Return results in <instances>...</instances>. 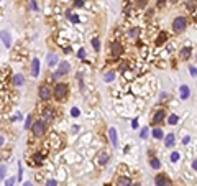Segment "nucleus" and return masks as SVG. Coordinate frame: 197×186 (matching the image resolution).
Here are the masks:
<instances>
[{
    "label": "nucleus",
    "instance_id": "obj_1",
    "mask_svg": "<svg viewBox=\"0 0 197 186\" xmlns=\"http://www.w3.org/2000/svg\"><path fill=\"white\" fill-rule=\"evenodd\" d=\"M67 94H69V86L66 82H56V86L53 89V97L58 102H64L67 99Z\"/></svg>",
    "mask_w": 197,
    "mask_h": 186
},
{
    "label": "nucleus",
    "instance_id": "obj_2",
    "mask_svg": "<svg viewBox=\"0 0 197 186\" xmlns=\"http://www.w3.org/2000/svg\"><path fill=\"white\" fill-rule=\"evenodd\" d=\"M46 130H48V122L45 119H38L33 122L31 125V133L36 137V138H41L46 135Z\"/></svg>",
    "mask_w": 197,
    "mask_h": 186
},
{
    "label": "nucleus",
    "instance_id": "obj_3",
    "mask_svg": "<svg viewBox=\"0 0 197 186\" xmlns=\"http://www.w3.org/2000/svg\"><path fill=\"white\" fill-rule=\"evenodd\" d=\"M186 28H187V18L186 17H176L172 20V30L176 33H182Z\"/></svg>",
    "mask_w": 197,
    "mask_h": 186
},
{
    "label": "nucleus",
    "instance_id": "obj_4",
    "mask_svg": "<svg viewBox=\"0 0 197 186\" xmlns=\"http://www.w3.org/2000/svg\"><path fill=\"white\" fill-rule=\"evenodd\" d=\"M154 185L156 186H172V181L168 175H164V173H158L156 178H154Z\"/></svg>",
    "mask_w": 197,
    "mask_h": 186
},
{
    "label": "nucleus",
    "instance_id": "obj_5",
    "mask_svg": "<svg viewBox=\"0 0 197 186\" xmlns=\"http://www.w3.org/2000/svg\"><path fill=\"white\" fill-rule=\"evenodd\" d=\"M38 94H39V99L41 100H49L53 97V91L49 89V86H46V84H41V86H39Z\"/></svg>",
    "mask_w": 197,
    "mask_h": 186
},
{
    "label": "nucleus",
    "instance_id": "obj_6",
    "mask_svg": "<svg viewBox=\"0 0 197 186\" xmlns=\"http://www.w3.org/2000/svg\"><path fill=\"white\" fill-rule=\"evenodd\" d=\"M123 53V45L120 43V41H112L110 45V54L113 58H118L120 54Z\"/></svg>",
    "mask_w": 197,
    "mask_h": 186
},
{
    "label": "nucleus",
    "instance_id": "obj_7",
    "mask_svg": "<svg viewBox=\"0 0 197 186\" xmlns=\"http://www.w3.org/2000/svg\"><path fill=\"white\" fill-rule=\"evenodd\" d=\"M164 119H166V110H164V109H158L156 112L153 114V125L163 124Z\"/></svg>",
    "mask_w": 197,
    "mask_h": 186
},
{
    "label": "nucleus",
    "instance_id": "obj_8",
    "mask_svg": "<svg viewBox=\"0 0 197 186\" xmlns=\"http://www.w3.org/2000/svg\"><path fill=\"white\" fill-rule=\"evenodd\" d=\"M45 160H46V155L45 153H39V152H35L31 155V160H30V165H43L45 163Z\"/></svg>",
    "mask_w": 197,
    "mask_h": 186
},
{
    "label": "nucleus",
    "instance_id": "obj_9",
    "mask_svg": "<svg viewBox=\"0 0 197 186\" xmlns=\"http://www.w3.org/2000/svg\"><path fill=\"white\" fill-rule=\"evenodd\" d=\"M108 160H110V155L107 152H98L97 157H95V161H97L98 166H105L108 163Z\"/></svg>",
    "mask_w": 197,
    "mask_h": 186
},
{
    "label": "nucleus",
    "instance_id": "obj_10",
    "mask_svg": "<svg viewBox=\"0 0 197 186\" xmlns=\"http://www.w3.org/2000/svg\"><path fill=\"white\" fill-rule=\"evenodd\" d=\"M41 114H43V117H41V119H45L46 122H51V120H54V115H56L53 107H45Z\"/></svg>",
    "mask_w": 197,
    "mask_h": 186
},
{
    "label": "nucleus",
    "instance_id": "obj_11",
    "mask_svg": "<svg viewBox=\"0 0 197 186\" xmlns=\"http://www.w3.org/2000/svg\"><path fill=\"white\" fill-rule=\"evenodd\" d=\"M108 140H110V143L113 148H117L118 147V137H117V130L113 128V127H110L108 128Z\"/></svg>",
    "mask_w": 197,
    "mask_h": 186
},
{
    "label": "nucleus",
    "instance_id": "obj_12",
    "mask_svg": "<svg viewBox=\"0 0 197 186\" xmlns=\"http://www.w3.org/2000/svg\"><path fill=\"white\" fill-rule=\"evenodd\" d=\"M69 63H67V61H61V63H59V68H58V73H56V76H63V74H67L69 73Z\"/></svg>",
    "mask_w": 197,
    "mask_h": 186
},
{
    "label": "nucleus",
    "instance_id": "obj_13",
    "mask_svg": "<svg viewBox=\"0 0 197 186\" xmlns=\"http://www.w3.org/2000/svg\"><path fill=\"white\" fill-rule=\"evenodd\" d=\"M190 54H192V48L184 46V48H181V51H179V58H181L182 61H187L190 58Z\"/></svg>",
    "mask_w": 197,
    "mask_h": 186
},
{
    "label": "nucleus",
    "instance_id": "obj_14",
    "mask_svg": "<svg viewBox=\"0 0 197 186\" xmlns=\"http://www.w3.org/2000/svg\"><path fill=\"white\" fill-rule=\"evenodd\" d=\"M0 38H2V41H3V45H5L7 48L12 46V36H10L8 31H0Z\"/></svg>",
    "mask_w": 197,
    "mask_h": 186
},
{
    "label": "nucleus",
    "instance_id": "obj_15",
    "mask_svg": "<svg viewBox=\"0 0 197 186\" xmlns=\"http://www.w3.org/2000/svg\"><path fill=\"white\" fill-rule=\"evenodd\" d=\"M39 74V60L38 58H33V63H31V76L33 78H38Z\"/></svg>",
    "mask_w": 197,
    "mask_h": 186
},
{
    "label": "nucleus",
    "instance_id": "obj_16",
    "mask_svg": "<svg viewBox=\"0 0 197 186\" xmlns=\"http://www.w3.org/2000/svg\"><path fill=\"white\" fill-rule=\"evenodd\" d=\"M115 186H131V179L128 176H125V175L123 176H118Z\"/></svg>",
    "mask_w": 197,
    "mask_h": 186
},
{
    "label": "nucleus",
    "instance_id": "obj_17",
    "mask_svg": "<svg viewBox=\"0 0 197 186\" xmlns=\"http://www.w3.org/2000/svg\"><path fill=\"white\" fill-rule=\"evenodd\" d=\"M174 142H176V137H174V133H168V135L164 137V147H168V148L174 147Z\"/></svg>",
    "mask_w": 197,
    "mask_h": 186
},
{
    "label": "nucleus",
    "instance_id": "obj_18",
    "mask_svg": "<svg viewBox=\"0 0 197 186\" xmlns=\"http://www.w3.org/2000/svg\"><path fill=\"white\" fill-rule=\"evenodd\" d=\"M179 94H181V99H189V96H190V89L189 86H186V84H182L181 86V89H179Z\"/></svg>",
    "mask_w": 197,
    "mask_h": 186
},
{
    "label": "nucleus",
    "instance_id": "obj_19",
    "mask_svg": "<svg viewBox=\"0 0 197 186\" xmlns=\"http://www.w3.org/2000/svg\"><path fill=\"white\" fill-rule=\"evenodd\" d=\"M12 81H13V86H23V82H25V78H23L21 74H15Z\"/></svg>",
    "mask_w": 197,
    "mask_h": 186
},
{
    "label": "nucleus",
    "instance_id": "obj_20",
    "mask_svg": "<svg viewBox=\"0 0 197 186\" xmlns=\"http://www.w3.org/2000/svg\"><path fill=\"white\" fill-rule=\"evenodd\" d=\"M56 64H58V56L56 54H48V66L54 68Z\"/></svg>",
    "mask_w": 197,
    "mask_h": 186
},
{
    "label": "nucleus",
    "instance_id": "obj_21",
    "mask_svg": "<svg viewBox=\"0 0 197 186\" xmlns=\"http://www.w3.org/2000/svg\"><path fill=\"white\" fill-rule=\"evenodd\" d=\"M151 133H153V137H154V138H156V140H161V138H163V137H164V132H163V130H161V128H158V127H154V128H153V132H151Z\"/></svg>",
    "mask_w": 197,
    "mask_h": 186
},
{
    "label": "nucleus",
    "instance_id": "obj_22",
    "mask_svg": "<svg viewBox=\"0 0 197 186\" xmlns=\"http://www.w3.org/2000/svg\"><path fill=\"white\" fill-rule=\"evenodd\" d=\"M150 166L153 170H159V168H161V161H159L156 157H153V158L150 160Z\"/></svg>",
    "mask_w": 197,
    "mask_h": 186
},
{
    "label": "nucleus",
    "instance_id": "obj_23",
    "mask_svg": "<svg viewBox=\"0 0 197 186\" xmlns=\"http://www.w3.org/2000/svg\"><path fill=\"white\" fill-rule=\"evenodd\" d=\"M166 40H168V35L164 33V31H161V33L158 35V38H156V45L159 46V45H163Z\"/></svg>",
    "mask_w": 197,
    "mask_h": 186
},
{
    "label": "nucleus",
    "instance_id": "obj_24",
    "mask_svg": "<svg viewBox=\"0 0 197 186\" xmlns=\"http://www.w3.org/2000/svg\"><path fill=\"white\" fill-rule=\"evenodd\" d=\"M128 35H130L131 38H138V36H140V28H136V27L130 28V31H128Z\"/></svg>",
    "mask_w": 197,
    "mask_h": 186
},
{
    "label": "nucleus",
    "instance_id": "obj_25",
    "mask_svg": "<svg viewBox=\"0 0 197 186\" xmlns=\"http://www.w3.org/2000/svg\"><path fill=\"white\" fill-rule=\"evenodd\" d=\"M92 46H94V50H95V51H98V50H100V40H98L97 36H95V38H92Z\"/></svg>",
    "mask_w": 197,
    "mask_h": 186
},
{
    "label": "nucleus",
    "instance_id": "obj_26",
    "mask_svg": "<svg viewBox=\"0 0 197 186\" xmlns=\"http://www.w3.org/2000/svg\"><path fill=\"white\" fill-rule=\"evenodd\" d=\"M177 120H179V117H177L176 114H171V115H169V119H168V122H169L171 125H176V124H177Z\"/></svg>",
    "mask_w": 197,
    "mask_h": 186
},
{
    "label": "nucleus",
    "instance_id": "obj_27",
    "mask_svg": "<svg viewBox=\"0 0 197 186\" xmlns=\"http://www.w3.org/2000/svg\"><path fill=\"white\" fill-rule=\"evenodd\" d=\"M67 17H69V20L72 21V23H79V17L76 13H71V12H67Z\"/></svg>",
    "mask_w": 197,
    "mask_h": 186
},
{
    "label": "nucleus",
    "instance_id": "obj_28",
    "mask_svg": "<svg viewBox=\"0 0 197 186\" xmlns=\"http://www.w3.org/2000/svg\"><path fill=\"white\" fill-rule=\"evenodd\" d=\"M113 78H115V74L110 71V73H107L104 76V81H105V82H112V81H113Z\"/></svg>",
    "mask_w": 197,
    "mask_h": 186
},
{
    "label": "nucleus",
    "instance_id": "obj_29",
    "mask_svg": "<svg viewBox=\"0 0 197 186\" xmlns=\"http://www.w3.org/2000/svg\"><path fill=\"white\" fill-rule=\"evenodd\" d=\"M5 175H7V165H0V181L5 178Z\"/></svg>",
    "mask_w": 197,
    "mask_h": 186
},
{
    "label": "nucleus",
    "instance_id": "obj_30",
    "mask_svg": "<svg viewBox=\"0 0 197 186\" xmlns=\"http://www.w3.org/2000/svg\"><path fill=\"white\" fill-rule=\"evenodd\" d=\"M31 120H33V114H30L26 117V122H25V128H31Z\"/></svg>",
    "mask_w": 197,
    "mask_h": 186
},
{
    "label": "nucleus",
    "instance_id": "obj_31",
    "mask_svg": "<svg viewBox=\"0 0 197 186\" xmlns=\"http://www.w3.org/2000/svg\"><path fill=\"white\" fill-rule=\"evenodd\" d=\"M71 115L72 117H79V115H81V110H79L77 107H72L71 109Z\"/></svg>",
    "mask_w": 197,
    "mask_h": 186
},
{
    "label": "nucleus",
    "instance_id": "obj_32",
    "mask_svg": "<svg viewBox=\"0 0 197 186\" xmlns=\"http://www.w3.org/2000/svg\"><path fill=\"white\" fill-rule=\"evenodd\" d=\"M177 160H179V153L172 152V153H171V161H177Z\"/></svg>",
    "mask_w": 197,
    "mask_h": 186
},
{
    "label": "nucleus",
    "instance_id": "obj_33",
    "mask_svg": "<svg viewBox=\"0 0 197 186\" xmlns=\"http://www.w3.org/2000/svg\"><path fill=\"white\" fill-rule=\"evenodd\" d=\"M46 186H58V181H56V179H48V181H46Z\"/></svg>",
    "mask_w": 197,
    "mask_h": 186
},
{
    "label": "nucleus",
    "instance_id": "obj_34",
    "mask_svg": "<svg viewBox=\"0 0 197 186\" xmlns=\"http://www.w3.org/2000/svg\"><path fill=\"white\" fill-rule=\"evenodd\" d=\"M140 137H141V138H146V137H148V128H146V127H144L143 130H141V133H140Z\"/></svg>",
    "mask_w": 197,
    "mask_h": 186
},
{
    "label": "nucleus",
    "instance_id": "obj_35",
    "mask_svg": "<svg viewBox=\"0 0 197 186\" xmlns=\"http://www.w3.org/2000/svg\"><path fill=\"white\" fill-rule=\"evenodd\" d=\"M21 176H23V168H21V163H18V179L21 181Z\"/></svg>",
    "mask_w": 197,
    "mask_h": 186
},
{
    "label": "nucleus",
    "instance_id": "obj_36",
    "mask_svg": "<svg viewBox=\"0 0 197 186\" xmlns=\"http://www.w3.org/2000/svg\"><path fill=\"white\" fill-rule=\"evenodd\" d=\"M79 58H81V60H84V58H85V50H84V48H81V50H79Z\"/></svg>",
    "mask_w": 197,
    "mask_h": 186
},
{
    "label": "nucleus",
    "instance_id": "obj_37",
    "mask_svg": "<svg viewBox=\"0 0 197 186\" xmlns=\"http://www.w3.org/2000/svg\"><path fill=\"white\" fill-rule=\"evenodd\" d=\"M15 181H17L15 178H8V179H7V185L5 186H13V183H15Z\"/></svg>",
    "mask_w": 197,
    "mask_h": 186
},
{
    "label": "nucleus",
    "instance_id": "obj_38",
    "mask_svg": "<svg viewBox=\"0 0 197 186\" xmlns=\"http://www.w3.org/2000/svg\"><path fill=\"white\" fill-rule=\"evenodd\" d=\"M30 7H31L33 10H38V3H36L35 0H31V2H30Z\"/></svg>",
    "mask_w": 197,
    "mask_h": 186
},
{
    "label": "nucleus",
    "instance_id": "obj_39",
    "mask_svg": "<svg viewBox=\"0 0 197 186\" xmlns=\"http://www.w3.org/2000/svg\"><path fill=\"white\" fill-rule=\"evenodd\" d=\"M189 73H190V76H197V69L190 66V68H189Z\"/></svg>",
    "mask_w": 197,
    "mask_h": 186
},
{
    "label": "nucleus",
    "instance_id": "obj_40",
    "mask_svg": "<svg viewBox=\"0 0 197 186\" xmlns=\"http://www.w3.org/2000/svg\"><path fill=\"white\" fill-rule=\"evenodd\" d=\"M186 5H187L189 10H192V8H194V2H192V0H187V3H186Z\"/></svg>",
    "mask_w": 197,
    "mask_h": 186
},
{
    "label": "nucleus",
    "instance_id": "obj_41",
    "mask_svg": "<svg viewBox=\"0 0 197 186\" xmlns=\"http://www.w3.org/2000/svg\"><path fill=\"white\" fill-rule=\"evenodd\" d=\"M192 168L197 171V160H194V161H192Z\"/></svg>",
    "mask_w": 197,
    "mask_h": 186
},
{
    "label": "nucleus",
    "instance_id": "obj_42",
    "mask_svg": "<svg viewBox=\"0 0 197 186\" xmlns=\"http://www.w3.org/2000/svg\"><path fill=\"white\" fill-rule=\"evenodd\" d=\"M3 143H5V138H3V137L0 135V147H3Z\"/></svg>",
    "mask_w": 197,
    "mask_h": 186
},
{
    "label": "nucleus",
    "instance_id": "obj_43",
    "mask_svg": "<svg viewBox=\"0 0 197 186\" xmlns=\"http://www.w3.org/2000/svg\"><path fill=\"white\" fill-rule=\"evenodd\" d=\"M131 127H133V128H136V127H138V122H136V120H133V122H131Z\"/></svg>",
    "mask_w": 197,
    "mask_h": 186
},
{
    "label": "nucleus",
    "instance_id": "obj_44",
    "mask_svg": "<svg viewBox=\"0 0 197 186\" xmlns=\"http://www.w3.org/2000/svg\"><path fill=\"white\" fill-rule=\"evenodd\" d=\"M146 5V0H140V7H144Z\"/></svg>",
    "mask_w": 197,
    "mask_h": 186
},
{
    "label": "nucleus",
    "instance_id": "obj_45",
    "mask_svg": "<svg viewBox=\"0 0 197 186\" xmlns=\"http://www.w3.org/2000/svg\"><path fill=\"white\" fill-rule=\"evenodd\" d=\"M131 186H141L140 183H131Z\"/></svg>",
    "mask_w": 197,
    "mask_h": 186
},
{
    "label": "nucleus",
    "instance_id": "obj_46",
    "mask_svg": "<svg viewBox=\"0 0 197 186\" xmlns=\"http://www.w3.org/2000/svg\"><path fill=\"white\" fill-rule=\"evenodd\" d=\"M23 186H33V185H31V183H25Z\"/></svg>",
    "mask_w": 197,
    "mask_h": 186
},
{
    "label": "nucleus",
    "instance_id": "obj_47",
    "mask_svg": "<svg viewBox=\"0 0 197 186\" xmlns=\"http://www.w3.org/2000/svg\"><path fill=\"white\" fill-rule=\"evenodd\" d=\"M104 186H112V185H104Z\"/></svg>",
    "mask_w": 197,
    "mask_h": 186
},
{
    "label": "nucleus",
    "instance_id": "obj_48",
    "mask_svg": "<svg viewBox=\"0 0 197 186\" xmlns=\"http://www.w3.org/2000/svg\"><path fill=\"white\" fill-rule=\"evenodd\" d=\"M196 58H197V54H196Z\"/></svg>",
    "mask_w": 197,
    "mask_h": 186
}]
</instances>
